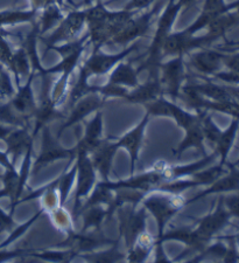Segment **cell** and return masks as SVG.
Here are the masks:
<instances>
[{
	"label": "cell",
	"mask_w": 239,
	"mask_h": 263,
	"mask_svg": "<svg viewBox=\"0 0 239 263\" xmlns=\"http://www.w3.org/2000/svg\"><path fill=\"white\" fill-rule=\"evenodd\" d=\"M32 2V8L35 11H42L45 10L46 7L50 5H54V4H57L56 0H31Z\"/></svg>",
	"instance_id": "cell-45"
},
{
	"label": "cell",
	"mask_w": 239,
	"mask_h": 263,
	"mask_svg": "<svg viewBox=\"0 0 239 263\" xmlns=\"http://www.w3.org/2000/svg\"><path fill=\"white\" fill-rule=\"evenodd\" d=\"M0 233H2V232H0Z\"/></svg>",
	"instance_id": "cell-57"
},
{
	"label": "cell",
	"mask_w": 239,
	"mask_h": 263,
	"mask_svg": "<svg viewBox=\"0 0 239 263\" xmlns=\"http://www.w3.org/2000/svg\"><path fill=\"white\" fill-rule=\"evenodd\" d=\"M12 130H13V126H10V125H6V124H3V123H0V139H3L4 141V138H5Z\"/></svg>",
	"instance_id": "cell-48"
},
{
	"label": "cell",
	"mask_w": 239,
	"mask_h": 263,
	"mask_svg": "<svg viewBox=\"0 0 239 263\" xmlns=\"http://www.w3.org/2000/svg\"><path fill=\"white\" fill-rule=\"evenodd\" d=\"M105 100V97L98 94L96 91L88 92L87 95L81 97V99L71 107L70 115L66 120L65 124H62L61 128H59L58 137L67 128H70V126L76 124L77 122L83 121L84 118L88 115H90L91 112L96 111V110L103 107Z\"/></svg>",
	"instance_id": "cell-15"
},
{
	"label": "cell",
	"mask_w": 239,
	"mask_h": 263,
	"mask_svg": "<svg viewBox=\"0 0 239 263\" xmlns=\"http://www.w3.org/2000/svg\"><path fill=\"white\" fill-rule=\"evenodd\" d=\"M149 116L151 115L147 112L146 116L144 117V120L138 126H135L133 130H131L130 133H127L125 136H123L119 141L116 142L118 148L125 147L131 156V176H134L136 162H138V157H139V150L140 147H142L145 129H146Z\"/></svg>",
	"instance_id": "cell-19"
},
{
	"label": "cell",
	"mask_w": 239,
	"mask_h": 263,
	"mask_svg": "<svg viewBox=\"0 0 239 263\" xmlns=\"http://www.w3.org/2000/svg\"><path fill=\"white\" fill-rule=\"evenodd\" d=\"M15 94L13 86L11 83V79L7 71L4 69L3 65H0V99L11 97Z\"/></svg>",
	"instance_id": "cell-40"
},
{
	"label": "cell",
	"mask_w": 239,
	"mask_h": 263,
	"mask_svg": "<svg viewBox=\"0 0 239 263\" xmlns=\"http://www.w3.org/2000/svg\"><path fill=\"white\" fill-rule=\"evenodd\" d=\"M185 57L178 55L172 60L160 65V82L164 94L169 95L175 101L186 80Z\"/></svg>",
	"instance_id": "cell-9"
},
{
	"label": "cell",
	"mask_w": 239,
	"mask_h": 263,
	"mask_svg": "<svg viewBox=\"0 0 239 263\" xmlns=\"http://www.w3.org/2000/svg\"><path fill=\"white\" fill-rule=\"evenodd\" d=\"M155 262H170L167 257H166L164 249H162V245H156V257Z\"/></svg>",
	"instance_id": "cell-46"
},
{
	"label": "cell",
	"mask_w": 239,
	"mask_h": 263,
	"mask_svg": "<svg viewBox=\"0 0 239 263\" xmlns=\"http://www.w3.org/2000/svg\"><path fill=\"white\" fill-rule=\"evenodd\" d=\"M110 15V11H108L104 6V4L98 2L96 5L89 7L85 10V23L88 24L89 28L97 26V25L106 23Z\"/></svg>",
	"instance_id": "cell-34"
},
{
	"label": "cell",
	"mask_w": 239,
	"mask_h": 263,
	"mask_svg": "<svg viewBox=\"0 0 239 263\" xmlns=\"http://www.w3.org/2000/svg\"><path fill=\"white\" fill-rule=\"evenodd\" d=\"M233 165H234V166H237V165H239V159H238V160H237V162H236V163H234Z\"/></svg>",
	"instance_id": "cell-54"
},
{
	"label": "cell",
	"mask_w": 239,
	"mask_h": 263,
	"mask_svg": "<svg viewBox=\"0 0 239 263\" xmlns=\"http://www.w3.org/2000/svg\"><path fill=\"white\" fill-rule=\"evenodd\" d=\"M78 215L83 216L82 231L101 230L102 223L112 215L110 210L105 206H90L79 211Z\"/></svg>",
	"instance_id": "cell-25"
},
{
	"label": "cell",
	"mask_w": 239,
	"mask_h": 263,
	"mask_svg": "<svg viewBox=\"0 0 239 263\" xmlns=\"http://www.w3.org/2000/svg\"><path fill=\"white\" fill-rule=\"evenodd\" d=\"M67 2H68V3H69V4H70V5H72V6H74L75 8H76V7H77V6H76V5H75V4H74V2H72V0H67ZM56 3H57V5H58L59 7H63V0H56Z\"/></svg>",
	"instance_id": "cell-51"
},
{
	"label": "cell",
	"mask_w": 239,
	"mask_h": 263,
	"mask_svg": "<svg viewBox=\"0 0 239 263\" xmlns=\"http://www.w3.org/2000/svg\"><path fill=\"white\" fill-rule=\"evenodd\" d=\"M28 255V250H13V252H8V250H2L0 249V262H5L12 258L20 257V256H26Z\"/></svg>",
	"instance_id": "cell-43"
},
{
	"label": "cell",
	"mask_w": 239,
	"mask_h": 263,
	"mask_svg": "<svg viewBox=\"0 0 239 263\" xmlns=\"http://www.w3.org/2000/svg\"><path fill=\"white\" fill-rule=\"evenodd\" d=\"M208 44H210V42L208 41L206 35L195 37L194 34H190L187 29H185L181 32L170 33L166 37L164 45H162L161 54L162 58L178 57V55L185 57V55L189 54L190 50L200 48Z\"/></svg>",
	"instance_id": "cell-12"
},
{
	"label": "cell",
	"mask_w": 239,
	"mask_h": 263,
	"mask_svg": "<svg viewBox=\"0 0 239 263\" xmlns=\"http://www.w3.org/2000/svg\"><path fill=\"white\" fill-rule=\"evenodd\" d=\"M34 76H35V71L32 70L29 74L28 80L24 87H18V92L13 95V99L10 101V104L12 105L16 112L24 118L26 122H29L34 117L36 110V103L34 100L33 90H32V82Z\"/></svg>",
	"instance_id": "cell-16"
},
{
	"label": "cell",
	"mask_w": 239,
	"mask_h": 263,
	"mask_svg": "<svg viewBox=\"0 0 239 263\" xmlns=\"http://www.w3.org/2000/svg\"><path fill=\"white\" fill-rule=\"evenodd\" d=\"M182 10L181 5L178 3H175L174 0H169L167 7L162 15L160 16L159 21H157V27L155 35L153 37V41L151 46H149L147 59L145 60L143 65H140L138 68V73H142L143 70H148L149 76L152 75H160V65L162 60V45L167 37L172 27L177 18L178 12Z\"/></svg>",
	"instance_id": "cell-2"
},
{
	"label": "cell",
	"mask_w": 239,
	"mask_h": 263,
	"mask_svg": "<svg viewBox=\"0 0 239 263\" xmlns=\"http://www.w3.org/2000/svg\"><path fill=\"white\" fill-rule=\"evenodd\" d=\"M156 242H154L153 237L148 234L147 232L143 233L138 237L136 242L133 245L127 255V260L130 262H144L148 257L149 253L152 252L153 248L155 247Z\"/></svg>",
	"instance_id": "cell-27"
},
{
	"label": "cell",
	"mask_w": 239,
	"mask_h": 263,
	"mask_svg": "<svg viewBox=\"0 0 239 263\" xmlns=\"http://www.w3.org/2000/svg\"><path fill=\"white\" fill-rule=\"evenodd\" d=\"M0 123L10 126H15V128H28V122L25 121L12 108L10 102L5 104H0Z\"/></svg>",
	"instance_id": "cell-33"
},
{
	"label": "cell",
	"mask_w": 239,
	"mask_h": 263,
	"mask_svg": "<svg viewBox=\"0 0 239 263\" xmlns=\"http://www.w3.org/2000/svg\"><path fill=\"white\" fill-rule=\"evenodd\" d=\"M144 206L149 213L153 214L159 228V235L157 241L161 239L162 234L165 233V227L173 216L178 213L182 207L187 205L185 198L180 194L164 192V191H154L151 192L149 196H146L144 199Z\"/></svg>",
	"instance_id": "cell-3"
},
{
	"label": "cell",
	"mask_w": 239,
	"mask_h": 263,
	"mask_svg": "<svg viewBox=\"0 0 239 263\" xmlns=\"http://www.w3.org/2000/svg\"><path fill=\"white\" fill-rule=\"evenodd\" d=\"M76 172H77V165L72 166V168H70L69 171L63 173V175L58 178L57 190L59 197V207H63L68 198V194L70 193L72 182H74L76 177Z\"/></svg>",
	"instance_id": "cell-35"
},
{
	"label": "cell",
	"mask_w": 239,
	"mask_h": 263,
	"mask_svg": "<svg viewBox=\"0 0 239 263\" xmlns=\"http://www.w3.org/2000/svg\"><path fill=\"white\" fill-rule=\"evenodd\" d=\"M230 218H231V214L226 210L223 197H221L216 209L210 214H208L203 219H201L195 230L201 236L210 242L212 237L229 223Z\"/></svg>",
	"instance_id": "cell-14"
},
{
	"label": "cell",
	"mask_w": 239,
	"mask_h": 263,
	"mask_svg": "<svg viewBox=\"0 0 239 263\" xmlns=\"http://www.w3.org/2000/svg\"><path fill=\"white\" fill-rule=\"evenodd\" d=\"M44 213V210H41L39 213H36L35 214V216H33V218L29 220V221H27L26 223H24V224H21V226H19L18 228H15V230H13L11 232V235L7 237V239L5 240V242H3L2 245H0V249H4V248H6L8 245L10 243H12L13 242V241H15L16 239H18V237H20L21 235L24 234V233H26V231L28 230L29 227H31V224L33 223V222H35L36 220H37V218H39V216Z\"/></svg>",
	"instance_id": "cell-39"
},
{
	"label": "cell",
	"mask_w": 239,
	"mask_h": 263,
	"mask_svg": "<svg viewBox=\"0 0 239 263\" xmlns=\"http://www.w3.org/2000/svg\"><path fill=\"white\" fill-rule=\"evenodd\" d=\"M4 197H7L6 192L4 190H0V198H4Z\"/></svg>",
	"instance_id": "cell-53"
},
{
	"label": "cell",
	"mask_w": 239,
	"mask_h": 263,
	"mask_svg": "<svg viewBox=\"0 0 239 263\" xmlns=\"http://www.w3.org/2000/svg\"><path fill=\"white\" fill-rule=\"evenodd\" d=\"M0 101H2V99H0Z\"/></svg>",
	"instance_id": "cell-55"
},
{
	"label": "cell",
	"mask_w": 239,
	"mask_h": 263,
	"mask_svg": "<svg viewBox=\"0 0 239 263\" xmlns=\"http://www.w3.org/2000/svg\"><path fill=\"white\" fill-rule=\"evenodd\" d=\"M76 157H77V162H76V165H77V172H76L77 186H76L75 203L74 209H72L74 220L78 216V212L83 203L82 200L88 196L96 182V170L92 165L90 155L84 151H77Z\"/></svg>",
	"instance_id": "cell-6"
},
{
	"label": "cell",
	"mask_w": 239,
	"mask_h": 263,
	"mask_svg": "<svg viewBox=\"0 0 239 263\" xmlns=\"http://www.w3.org/2000/svg\"><path fill=\"white\" fill-rule=\"evenodd\" d=\"M180 4L182 8H186V10H189V8L194 5L196 3V0H178L177 2Z\"/></svg>",
	"instance_id": "cell-50"
},
{
	"label": "cell",
	"mask_w": 239,
	"mask_h": 263,
	"mask_svg": "<svg viewBox=\"0 0 239 263\" xmlns=\"http://www.w3.org/2000/svg\"><path fill=\"white\" fill-rule=\"evenodd\" d=\"M52 214V220L55 226L58 227L59 230L65 231L66 233L71 232V220L69 214L63 210V207H57L54 211L49 212Z\"/></svg>",
	"instance_id": "cell-38"
},
{
	"label": "cell",
	"mask_w": 239,
	"mask_h": 263,
	"mask_svg": "<svg viewBox=\"0 0 239 263\" xmlns=\"http://www.w3.org/2000/svg\"><path fill=\"white\" fill-rule=\"evenodd\" d=\"M84 260L89 262H118L125 260L126 256L119 252L118 248V242H113L112 248L109 250H105V252H91L87 253L85 255L82 256Z\"/></svg>",
	"instance_id": "cell-32"
},
{
	"label": "cell",
	"mask_w": 239,
	"mask_h": 263,
	"mask_svg": "<svg viewBox=\"0 0 239 263\" xmlns=\"http://www.w3.org/2000/svg\"><path fill=\"white\" fill-rule=\"evenodd\" d=\"M44 78V86H42V94H41V102L39 105H36L35 114H34V120H35V128L33 130V136L36 137L39 131L47 126V124L53 121L63 118L65 115L57 110V105L52 99L50 94V87H52V75L42 73Z\"/></svg>",
	"instance_id": "cell-8"
},
{
	"label": "cell",
	"mask_w": 239,
	"mask_h": 263,
	"mask_svg": "<svg viewBox=\"0 0 239 263\" xmlns=\"http://www.w3.org/2000/svg\"><path fill=\"white\" fill-rule=\"evenodd\" d=\"M34 138L35 137H34L33 134L29 133L28 128L13 129L4 138L7 145L6 154L12 158V164L15 165L16 160L21 156H25L29 148L33 147Z\"/></svg>",
	"instance_id": "cell-18"
},
{
	"label": "cell",
	"mask_w": 239,
	"mask_h": 263,
	"mask_svg": "<svg viewBox=\"0 0 239 263\" xmlns=\"http://www.w3.org/2000/svg\"><path fill=\"white\" fill-rule=\"evenodd\" d=\"M102 128H103L102 114L98 111L96 116L92 118V121L88 123L84 136L79 139L77 145L75 146L76 150L84 151L90 155L103 141V138H102Z\"/></svg>",
	"instance_id": "cell-22"
},
{
	"label": "cell",
	"mask_w": 239,
	"mask_h": 263,
	"mask_svg": "<svg viewBox=\"0 0 239 263\" xmlns=\"http://www.w3.org/2000/svg\"><path fill=\"white\" fill-rule=\"evenodd\" d=\"M91 2H92V0H91Z\"/></svg>",
	"instance_id": "cell-56"
},
{
	"label": "cell",
	"mask_w": 239,
	"mask_h": 263,
	"mask_svg": "<svg viewBox=\"0 0 239 263\" xmlns=\"http://www.w3.org/2000/svg\"><path fill=\"white\" fill-rule=\"evenodd\" d=\"M229 166V175L223 178H218L211 184L209 189H207L203 192H201L198 196L194 197L191 200L187 201V205L198 200L201 198H204L209 196V194L215 193H225V192H232V191H239V170L236 168L233 164H228Z\"/></svg>",
	"instance_id": "cell-21"
},
{
	"label": "cell",
	"mask_w": 239,
	"mask_h": 263,
	"mask_svg": "<svg viewBox=\"0 0 239 263\" xmlns=\"http://www.w3.org/2000/svg\"><path fill=\"white\" fill-rule=\"evenodd\" d=\"M138 70L132 66L131 62H119L117 67L112 70L110 75L109 82L114 86L124 88H135L139 84Z\"/></svg>",
	"instance_id": "cell-23"
},
{
	"label": "cell",
	"mask_w": 239,
	"mask_h": 263,
	"mask_svg": "<svg viewBox=\"0 0 239 263\" xmlns=\"http://www.w3.org/2000/svg\"><path fill=\"white\" fill-rule=\"evenodd\" d=\"M85 24V10H78L75 8L71 11L66 18H63L59 23L58 27L50 34L48 37H46L42 41L46 44L47 48L52 47L59 44V42H69L75 39L78 35V33L82 31Z\"/></svg>",
	"instance_id": "cell-11"
},
{
	"label": "cell",
	"mask_w": 239,
	"mask_h": 263,
	"mask_svg": "<svg viewBox=\"0 0 239 263\" xmlns=\"http://www.w3.org/2000/svg\"><path fill=\"white\" fill-rule=\"evenodd\" d=\"M202 130H203V134H204V139H207L209 144H210L212 147L215 146V144L217 142V139H218L222 131L220 130L218 126H217L215 123L211 121L210 116L206 115L203 117Z\"/></svg>",
	"instance_id": "cell-37"
},
{
	"label": "cell",
	"mask_w": 239,
	"mask_h": 263,
	"mask_svg": "<svg viewBox=\"0 0 239 263\" xmlns=\"http://www.w3.org/2000/svg\"><path fill=\"white\" fill-rule=\"evenodd\" d=\"M29 256L41 258L46 261H54V262H69L71 258L76 255L71 249L61 250V252H53V250H44V252H28Z\"/></svg>",
	"instance_id": "cell-36"
},
{
	"label": "cell",
	"mask_w": 239,
	"mask_h": 263,
	"mask_svg": "<svg viewBox=\"0 0 239 263\" xmlns=\"http://www.w3.org/2000/svg\"><path fill=\"white\" fill-rule=\"evenodd\" d=\"M222 55L210 50L191 54L188 65L202 74H213L220 68Z\"/></svg>",
	"instance_id": "cell-24"
},
{
	"label": "cell",
	"mask_w": 239,
	"mask_h": 263,
	"mask_svg": "<svg viewBox=\"0 0 239 263\" xmlns=\"http://www.w3.org/2000/svg\"><path fill=\"white\" fill-rule=\"evenodd\" d=\"M118 146L116 142L103 139L102 143L91 152V162L96 171L102 175L104 181H109V175L112 167L113 157L117 154Z\"/></svg>",
	"instance_id": "cell-20"
},
{
	"label": "cell",
	"mask_w": 239,
	"mask_h": 263,
	"mask_svg": "<svg viewBox=\"0 0 239 263\" xmlns=\"http://www.w3.org/2000/svg\"><path fill=\"white\" fill-rule=\"evenodd\" d=\"M39 12L35 10L21 11V10H6L0 11V27L7 25H16L23 23H33Z\"/></svg>",
	"instance_id": "cell-29"
},
{
	"label": "cell",
	"mask_w": 239,
	"mask_h": 263,
	"mask_svg": "<svg viewBox=\"0 0 239 263\" xmlns=\"http://www.w3.org/2000/svg\"><path fill=\"white\" fill-rule=\"evenodd\" d=\"M228 91L230 92V95L232 96V99L239 107V88H230L228 89Z\"/></svg>",
	"instance_id": "cell-49"
},
{
	"label": "cell",
	"mask_w": 239,
	"mask_h": 263,
	"mask_svg": "<svg viewBox=\"0 0 239 263\" xmlns=\"http://www.w3.org/2000/svg\"><path fill=\"white\" fill-rule=\"evenodd\" d=\"M146 108L148 110L149 115L167 116L175 118L177 124L186 130L185 139H183L180 145H178V148L176 151L177 159H180L181 155L189 147L197 148L201 154L206 156V151H204V134L202 130V120L203 117L207 115V112L193 115V114L185 111V110L177 107L176 104L172 103V102L166 101L162 96L159 97L157 100L151 102V103H147Z\"/></svg>",
	"instance_id": "cell-1"
},
{
	"label": "cell",
	"mask_w": 239,
	"mask_h": 263,
	"mask_svg": "<svg viewBox=\"0 0 239 263\" xmlns=\"http://www.w3.org/2000/svg\"><path fill=\"white\" fill-rule=\"evenodd\" d=\"M15 223L13 221V214H7L0 209V232H12L14 230Z\"/></svg>",
	"instance_id": "cell-41"
},
{
	"label": "cell",
	"mask_w": 239,
	"mask_h": 263,
	"mask_svg": "<svg viewBox=\"0 0 239 263\" xmlns=\"http://www.w3.org/2000/svg\"><path fill=\"white\" fill-rule=\"evenodd\" d=\"M233 240H234V242H236V246H237V248L239 250V232L237 233L236 235H233Z\"/></svg>",
	"instance_id": "cell-52"
},
{
	"label": "cell",
	"mask_w": 239,
	"mask_h": 263,
	"mask_svg": "<svg viewBox=\"0 0 239 263\" xmlns=\"http://www.w3.org/2000/svg\"><path fill=\"white\" fill-rule=\"evenodd\" d=\"M111 243H113L112 241L106 239L101 230L82 231L77 234L71 231L68 233V237L65 242L56 245L55 247L71 249L75 255H78L82 253L95 252L96 249Z\"/></svg>",
	"instance_id": "cell-7"
},
{
	"label": "cell",
	"mask_w": 239,
	"mask_h": 263,
	"mask_svg": "<svg viewBox=\"0 0 239 263\" xmlns=\"http://www.w3.org/2000/svg\"><path fill=\"white\" fill-rule=\"evenodd\" d=\"M62 19V7H59L57 4H54V5H50L46 7L45 10H42V14L40 16L39 23H37L40 36L46 32H48L50 28L56 26L58 23H61Z\"/></svg>",
	"instance_id": "cell-31"
},
{
	"label": "cell",
	"mask_w": 239,
	"mask_h": 263,
	"mask_svg": "<svg viewBox=\"0 0 239 263\" xmlns=\"http://www.w3.org/2000/svg\"><path fill=\"white\" fill-rule=\"evenodd\" d=\"M161 5H156L153 10L148 11L147 13L140 15L139 18H132L121 31H119L108 44L109 45H126L139 37H143L147 34L151 27L152 19L157 11L160 10Z\"/></svg>",
	"instance_id": "cell-13"
},
{
	"label": "cell",
	"mask_w": 239,
	"mask_h": 263,
	"mask_svg": "<svg viewBox=\"0 0 239 263\" xmlns=\"http://www.w3.org/2000/svg\"><path fill=\"white\" fill-rule=\"evenodd\" d=\"M135 207L136 206L133 205H131V207L123 205L117 209L119 233H121V237L125 240L126 247L129 249L133 247L138 237L146 232V212L145 210L136 211Z\"/></svg>",
	"instance_id": "cell-4"
},
{
	"label": "cell",
	"mask_w": 239,
	"mask_h": 263,
	"mask_svg": "<svg viewBox=\"0 0 239 263\" xmlns=\"http://www.w3.org/2000/svg\"><path fill=\"white\" fill-rule=\"evenodd\" d=\"M139 42H134L129 48L124 49L122 53L109 55L102 53L101 50H93L92 55L84 62L81 67V73H83L89 79L91 75H104L113 69L119 62L123 61L127 55H130L133 50L138 48Z\"/></svg>",
	"instance_id": "cell-10"
},
{
	"label": "cell",
	"mask_w": 239,
	"mask_h": 263,
	"mask_svg": "<svg viewBox=\"0 0 239 263\" xmlns=\"http://www.w3.org/2000/svg\"><path fill=\"white\" fill-rule=\"evenodd\" d=\"M239 128V118H234L231 122V124L225 131H222L218 139L215 144V152L217 155L221 156V165L226 164V158H228L229 152L231 150V147L234 143V139H236V135Z\"/></svg>",
	"instance_id": "cell-26"
},
{
	"label": "cell",
	"mask_w": 239,
	"mask_h": 263,
	"mask_svg": "<svg viewBox=\"0 0 239 263\" xmlns=\"http://www.w3.org/2000/svg\"><path fill=\"white\" fill-rule=\"evenodd\" d=\"M42 130V145L40 154L34 163V167L32 173L33 175H37L40 170L47 167L49 164L54 163L55 160L62 159V158H69L70 162L75 158L77 155V150L76 147L71 148H65L61 143H59L58 138H55L50 133L48 126H44Z\"/></svg>",
	"instance_id": "cell-5"
},
{
	"label": "cell",
	"mask_w": 239,
	"mask_h": 263,
	"mask_svg": "<svg viewBox=\"0 0 239 263\" xmlns=\"http://www.w3.org/2000/svg\"><path fill=\"white\" fill-rule=\"evenodd\" d=\"M228 67L239 75V57H234L228 61Z\"/></svg>",
	"instance_id": "cell-47"
},
{
	"label": "cell",
	"mask_w": 239,
	"mask_h": 263,
	"mask_svg": "<svg viewBox=\"0 0 239 263\" xmlns=\"http://www.w3.org/2000/svg\"><path fill=\"white\" fill-rule=\"evenodd\" d=\"M164 95V89L160 82V75H152L144 84H138L133 90L129 91L124 97L131 103L145 104L151 103Z\"/></svg>",
	"instance_id": "cell-17"
},
{
	"label": "cell",
	"mask_w": 239,
	"mask_h": 263,
	"mask_svg": "<svg viewBox=\"0 0 239 263\" xmlns=\"http://www.w3.org/2000/svg\"><path fill=\"white\" fill-rule=\"evenodd\" d=\"M152 3H154V0H131L124 10L140 11V10H144V8H147Z\"/></svg>",
	"instance_id": "cell-44"
},
{
	"label": "cell",
	"mask_w": 239,
	"mask_h": 263,
	"mask_svg": "<svg viewBox=\"0 0 239 263\" xmlns=\"http://www.w3.org/2000/svg\"><path fill=\"white\" fill-rule=\"evenodd\" d=\"M31 67V61H29L26 50H25L23 46H20L19 49L13 53L12 60L10 65H8V69L15 76L16 86H20V78H23V76H29V74L32 73Z\"/></svg>",
	"instance_id": "cell-28"
},
{
	"label": "cell",
	"mask_w": 239,
	"mask_h": 263,
	"mask_svg": "<svg viewBox=\"0 0 239 263\" xmlns=\"http://www.w3.org/2000/svg\"><path fill=\"white\" fill-rule=\"evenodd\" d=\"M223 200L226 210L231 214V216H236V218L239 219V194L223 198Z\"/></svg>",
	"instance_id": "cell-42"
},
{
	"label": "cell",
	"mask_w": 239,
	"mask_h": 263,
	"mask_svg": "<svg viewBox=\"0 0 239 263\" xmlns=\"http://www.w3.org/2000/svg\"><path fill=\"white\" fill-rule=\"evenodd\" d=\"M196 89L201 95L206 97V99L218 102V103H226V102H232L234 101L232 96L230 95L228 89L222 88L216 86L212 83H203V84H191Z\"/></svg>",
	"instance_id": "cell-30"
}]
</instances>
